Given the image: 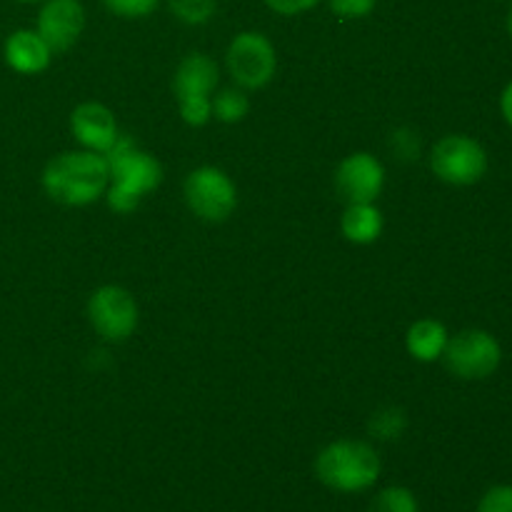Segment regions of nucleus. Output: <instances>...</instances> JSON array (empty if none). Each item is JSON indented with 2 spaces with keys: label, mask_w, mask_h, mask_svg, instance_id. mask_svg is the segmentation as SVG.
Segmentation results:
<instances>
[{
  "label": "nucleus",
  "mask_w": 512,
  "mask_h": 512,
  "mask_svg": "<svg viewBox=\"0 0 512 512\" xmlns=\"http://www.w3.org/2000/svg\"><path fill=\"white\" fill-rule=\"evenodd\" d=\"M478 512H512V485H495L480 498Z\"/></svg>",
  "instance_id": "nucleus-22"
},
{
  "label": "nucleus",
  "mask_w": 512,
  "mask_h": 512,
  "mask_svg": "<svg viewBox=\"0 0 512 512\" xmlns=\"http://www.w3.org/2000/svg\"><path fill=\"white\" fill-rule=\"evenodd\" d=\"M368 512H420V505L413 490L405 485H390L375 495Z\"/></svg>",
  "instance_id": "nucleus-17"
},
{
  "label": "nucleus",
  "mask_w": 512,
  "mask_h": 512,
  "mask_svg": "<svg viewBox=\"0 0 512 512\" xmlns=\"http://www.w3.org/2000/svg\"><path fill=\"white\" fill-rule=\"evenodd\" d=\"M330 10L343 20H358L365 18L375 10L378 0H328Z\"/></svg>",
  "instance_id": "nucleus-21"
},
{
  "label": "nucleus",
  "mask_w": 512,
  "mask_h": 512,
  "mask_svg": "<svg viewBox=\"0 0 512 512\" xmlns=\"http://www.w3.org/2000/svg\"><path fill=\"white\" fill-rule=\"evenodd\" d=\"M508 33H510V38H512V5H510V13H508Z\"/></svg>",
  "instance_id": "nucleus-25"
},
{
  "label": "nucleus",
  "mask_w": 512,
  "mask_h": 512,
  "mask_svg": "<svg viewBox=\"0 0 512 512\" xmlns=\"http://www.w3.org/2000/svg\"><path fill=\"white\" fill-rule=\"evenodd\" d=\"M183 193L193 215H198L200 220H208V223H223L238 208L235 183L225 170L215 168V165L195 168L185 178Z\"/></svg>",
  "instance_id": "nucleus-5"
},
{
  "label": "nucleus",
  "mask_w": 512,
  "mask_h": 512,
  "mask_svg": "<svg viewBox=\"0 0 512 512\" xmlns=\"http://www.w3.org/2000/svg\"><path fill=\"white\" fill-rule=\"evenodd\" d=\"M318 3L320 0H265V5L278 15L308 13V10H313Z\"/></svg>",
  "instance_id": "nucleus-23"
},
{
  "label": "nucleus",
  "mask_w": 512,
  "mask_h": 512,
  "mask_svg": "<svg viewBox=\"0 0 512 512\" xmlns=\"http://www.w3.org/2000/svg\"><path fill=\"white\" fill-rule=\"evenodd\" d=\"M405 425H408V420H405L403 410L388 408V410H380L378 415H373V420H370V433L380 440H395L400 438Z\"/></svg>",
  "instance_id": "nucleus-19"
},
{
  "label": "nucleus",
  "mask_w": 512,
  "mask_h": 512,
  "mask_svg": "<svg viewBox=\"0 0 512 512\" xmlns=\"http://www.w3.org/2000/svg\"><path fill=\"white\" fill-rule=\"evenodd\" d=\"M103 158L110 168L105 198L115 213H133L140 200L163 183V165L155 160V155L140 150L130 135L120 133Z\"/></svg>",
  "instance_id": "nucleus-1"
},
{
  "label": "nucleus",
  "mask_w": 512,
  "mask_h": 512,
  "mask_svg": "<svg viewBox=\"0 0 512 512\" xmlns=\"http://www.w3.org/2000/svg\"><path fill=\"white\" fill-rule=\"evenodd\" d=\"M88 318L108 343H123L138 328V303L120 285H103L88 300Z\"/></svg>",
  "instance_id": "nucleus-9"
},
{
  "label": "nucleus",
  "mask_w": 512,
  "mask_h": 512,
  "mask_svg": "<svg viewBox=\"0 0 512 512\" xmlns=\"http://www.w3.org/2000/svg\"><path fill=\"white\" fill-rule=\"evenodd\" d=\"M38 30L53 53L73 48L85 30V8L80 0H45L38 13Z\"/></svg>",
  "instance_id": "nucleus-11"
},
{
  "label": "nucleus",
  "mask_w": 512,
  "mask_h": 512,
  "mask_svg": "<svg viewBox=\"0 0 512 512\" xmlns=\"http://www.w3.org/2000/svg\"><path fill=\"white\" fill-rule=\"evenodd\" d=\"M250 113V100L243 88H225L213 98V115L220 123H240Z\"/></svg>",
  "instance_id": "nucleus-16"
},
{
  "label": "nucleus",
  "mask_w": 512,
  "mask_h": 512,
  "mask_svg": "<svg viewBox=\"0 0 512 512\" xmlns=\"http://www.w3.org/2000/svg\"><path fill=\"white\" fill-rule=\"evenodd\" d=\"M110 185V168L93 150H73L50 160L43 170V190L50 200L70 208L103 198Z\"/></svg>",
  "instance_id": "nucleus-2"
},
{
  "label": "nucleus",
  "mask_w": 512,
  "mask_h": 512,
  "mask_svg": "<svg viewBox=\"0 0 512 512\" xmlns=\"http://www.w3.org/2000/svg\"><path fill=\"white\" fill-rule=\"evenodd\" d=\"M105 5V10L118 18H148L150 13H155V8L160 5V0H100Z\"/></svg>",
  "instance_id": "nucleus-20"
},
{
  "label": "nucleus",
  "mask_w": 512,
  "mask_h": 512,
  "mask_svg": "<svg viewBox=\"0 0 512 512\" xmlns=\"http://www.w3.org/2000/svg\"><path fill=\"white\" fill-rule=\"evenodd\" d=\"M70 130L85 150L103 155L120 135L113 110L103 103H83L70 115Z\"/></svg>",
  "instance_id": "nucleus-12"
},
{
  "label": "nucleus",
  "mask_w": 512,
  "mask_h": 512,
  "mask_svg": "<svg viewBox=\"0 0 512 512\" xmlns=\"http://www.w3.org/2000/svg\"><path fill=\"white\" fill-rule=\"evenodd\" d=\"M18 3H45V0H18Z\"/></svg>",
  "instance_id": "nucleus-26"
},
{
  "label": "nucleus",
  "mask_w": 512,
  "mask_h": 512,
  "mask_svg": "<svg viewBox=\"0 0 512 512\" xmlns=\"http://www.w3.org/2000/svg\"><path fill=\"white\" fill-rule=\"evenodd\" d=\"M448 340V328H445L443 323H438V320L433 318H423L408 328L405 348H408V353L413 355L418 363H435V360L443 358Z\"/></svg>",
  "instance_id": "nucleus-14"
},
{
  "label": "nucleus",
  "mask_w": 512,
  "mask_h": 512,
  "mask_svg": "<svg viewBox=\"0 0 512 512\" xmlns=\"http://www.w3.org/2000/svg\"><path fill=\"white\" fill-rule=\"evenodd\" d=\"M500 110H503V118L508 120V125L512 128V80L508 83V88L503 90V95H500Z\"/></svg>",
  "instance_id": "nucleus-24"
},
{
  "label": "nucleus",
  "mask_w": 512,
  "mask_h": 512,
  "mask_svg": "<svg viewBox=\"0 0 512 512\" xmlns=\"http://www.w3.org/2000/svg\"><path fill=\"white\" fill-rule=\"evenodd\" d=\"M225 63H228V70L238 88L260 90L275 78L278 55H275V45L270 43L268 35L245 30L230 40Z\"/></svg>",
  "instance_id": "nucleus-6"
},
{
  "label": "nucleus",
  "mask_w": 512,
  "mask_h": 512,
  "mask_svg": "<svg viewBox=\"0 0 512 512\" xmlns=\"http://www.w3.org/2000/svg\"><path fill=\"white\" fill-rule=\"evenodd\" d=\"M218 85V65L210 55L190 53L175 70L173 90L178 110L188 125L208 123L213 118V90Z\"/></svg>",
  "instance_id": "nucleus-4"
},
{
  "label": "nucleus",
  "mask_w": 512,
  "mask_h": 512,
  "mask_svg": "<svg viewBox=\"0 0 512 512\" xmlns=\"http://www.w3.org/2000/svg\"><path fill=\"white\" fill-rule=\"evenodd\" d=\"M385 188V168L375 155L353 153L335 170V190L348 205L375 203Z\"/></svg>",
  "instance_id": "nucleus-10"
},
{
  "label": "nucleus",
  "mask_w": 512,
  "mask_h": 512,
  "mask_svg": "<svg viewBox=\"0 0 512 512\" xmlns=\"http://www.w3.org/2000/svg\"><path fill=\"white\" fill-rule=\"evenodd\" d=\"M343 235L355 245H370L383 233V213L375 208V203L348 205L340 220Z\"/></svg>",
  "instance_id": "nucleus-15"
},
{
  "label": "nucleus",
  "mask_w": 512,
  "mask_h": 512,
  "mask_svg": "<svg viewBox=\"0 0 512 512\" xmlns=\"http://www.w3.org/2000/svg\"><path fill=\"white\" fill-rule=\"evenodd\" d=\"M430 168L443 183L475 185L488 173V153L468 135H445L430 153Z\"/></svg>",
  "instance_id": "nucleus-8"
},
{
  "label": "nucleus",
  "mask_w": 512,
  "mask_h": 512,
  "mask_svg": "<svg viewBox=\"0 0 512 512\" xmlns=\"http://www.w3.org/2000/svg\"><path fill=\"white\" fill-rule=\"evenodd\" d=\"M168 10L185 25H205L218 10L215 0H165Z\"/></svg>",
  "instance_id": "nucleus-18"
},
{
  "label": "nucleus",
  "mask_w": 512,
  "mask_h": 512,
  "mask_svg": "<svg viewBox=\"0 0 512 512\" xmlns=\"http://www.w3.org/2000/svg\"><path fill=\"white\" fill-rule=\"evenodd\" d=\"M443 360L455 378L485 380L500 368L503 348L488 330L470 328L448 340Z\"/></svg>",
  "instance_id": "nucleus-7"
},
{
  "label": "nucleus",
  "mask_w": 512,
  "mask_h": 512,
  "mask_svg": "<svg viewBox=\"0 0 512 512\" xmlns=\"http://www.w3.org/2000/svg\"><path fill=\"white\" fill-rule=\"evenodd\" d=\"M378 450L363 440H335L315 458V475L335 493H365L380 480Z\"/></svg>",
  "instance_id": "nucleus-3"
},
{
  "label": "nucleus",
  "mask_w": 512,
  "mask_h": 512,
  "mask_svg": "<svg viewBox=\"0 0 512 512\" xmlns=\"http://www.w3.org/2000/svg\"><path fill=\"white\" fill-rule=\"evenodd\" d=\"M5 63L20 75H38L50 65L53 50L38 30H15L5 40Z\"/></svg>",
  "instance_id": "nucleus-13"
}]
</instances>
